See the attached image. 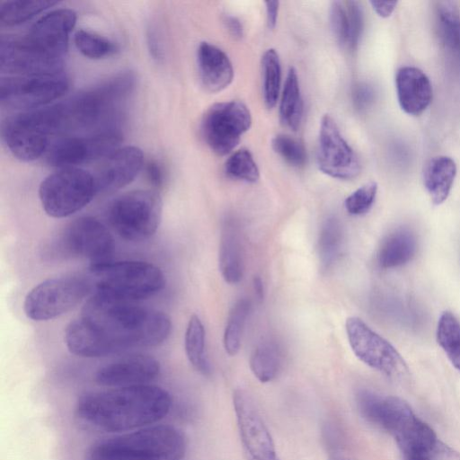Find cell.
I'll return each instance as SVG.
<instances>
[{"mask_svg": "<svg viewBox=\"0 0 460 460\" xmlns=\"http://www.w3.org/2000/svg\"><path fill=\"white\" fill-rule=\"evenodd\" d=\"M171 329V320L163 312L96 293L81 316L66 326L65 342L76 356L100 358L157 346L166 341Z\"/></svg>", "mask_w": 460, "mask_h": 460, "instance_id": "6da1fadb", "label": "cell"}, {"mask_svg": "<svg viewBox=\"0 0 460 460\" xmlns=\"http://www.w3.org/2000/svg\"><path fill=\"white\" fill-rule=\"evenodd\" d=\"M171 405L166 390L142 385L87 393L78 400L75 413L95 429L120 432L159 421Z\"/></svg>", "mask_w": 460, "mask_h": 460, "instance_id": "7a4b0ae2", "label": "cell"}, {"mask_svg": "<svg viewBox=\"0 0 460 460\" xmlns=\"http://www.w3.org/2000/svg\"><path fill=\"white\" fill-rule=\"evenodd\" d=\"M136 83L134 72H119L60 102L64 132L100 128L102 131L116 129L115 123L135 90Z\"/></svg>", "mask_w": 460, "mask_h": 460, "instance_id": "3957f363", "label": "cell"}, {"mask_svg": "<svg viewBox=\"0 0 460 460\" xmlns=\"http://www.w3.org/2000/svg\"><path fill=\"white\" fill-rule=\"evenodd\" d=\"M89 451L108 460H182L186 441L176 428L157 425L102 440Z\"/></svg>", "mask_w": 460, "mask_h": 460, "instance_id": "277c9868", "label": "cell"}, {"mask_svg": "<svg viewBox=\"0 0 460 460\" xmlns=\"http://www.w3.org/2000/svg\"><path fill=\"white\" fill-rule=\"evenodd\" d=\"M91 283L96 293L131 302L154 296L165 284L162 270L140 261H106L90 266Z\"/></svg>", "mask_w": 460, "mask_h": 460, "instance_id": "5b68a950", "label": "cell"}, {"mask_svg": "<svg viewBox=\"0 0 460 460\" xmlns=\"http://www.w3.org/2000/svg\"><path fill=\"white\" fill-rule=\"evenodd\" d=\"M59 132H64L60 102L15 114L2 126L6 147L23 162L40 158L49 149L52 137Z\"/></svg>", "mask_w": 460, "mask_h": 460, "instance_id": "8992f818", "label": "cell"}, {"mask_svg": "<svg viewBox=\"0 0 460 460\" xmlns=\"http://www.w3.org/2000/svg\"><path fill=\"white\" fill-rule=\"evenodd\" d=\"M98 192L95 178L78 168H63L48 175L39 188V198L49 217H66L84 208Z\"/></svg>", "mask_w": 460, "mask_h": 460, "instance_id": "52a82bcc", "label": "cell"}, {"mask_svg": "<svg viewBox=\"0 0 460 460\" xmlns=\"http://www.w3.org/2000/svg\"><path fill=\"white\" fill-rule=\"evenodd\" d=\"M108 217L120 237L131 242L143 241L159 227L162 200L153 190H133L113 200Z\"/></svg>", "mask_w": 460, "mask_h": 460, "instance_id": "ba28073f", "label": "cell"}, {"mask_svg": "<svg viewBox=\"0 0 460 460\" xmlns=\"http://www.w3.org/2000/svg\"><path fill=\"white\" fill-rule=\"evenodd\" d=\"M90 279L62 276L46 279L26 295L23 311L33 321L56 318L76 306L89 293Z\"/></svg>", "mask_w": 460, "mask_h": 460, "instance_id": "9c48e42d", "label": "cell"}, {"mask_svg": "<svg viewBox=\"0 0 460 460\" xmlns=\"http://www.w3.org/2000/svg\"><path fill=\"white\" fill-rule=\"evenodd\" d=\"M69 87L63 72L6 75L0 81V101L3 107L23 111L42 108L60 98Z\"/></svg>", "mask_w": 460, "mask_h": 460, "instance_id": "30bf717a", "label": "cell"}, {"mask_svg": "<svg viewBox=\"0 0 460 460\" xmlns=\"http://www.w3.org/2000/svg\"><path fill=\"white\" fill-rule=\"evenodd\" d=\"M345 328L354 355L364 364L391 378L402 379L408 375L407 365L397 349L360 318L349 317Z\"/></svg>", "mask_w": 460, "mask_h": 460, "instance_id": "8fae6325", "label": "cell"}, {"mask_svg": "<svg viewBox=\"0 0 460 460\" xmlns=\"http://www.w3.org/2000/svg\"><path fill=\"white\" fill-rule=\"evenodd\" d=\"M251 125V112L243 102H223L215 103L206 111L201 133L209 148L223 156L236 147Z\"/></svg>", "mask_w": 460, "mask_h": 460, "instance_id": "7c38bea8", "label": "cell"}, {"mask_svg": "<svg viewBox=\"0 0 460 460\" xmlns=\"http://www.w3.org/2000/svg\"><path fill=\"white\" fill-rule=\"evenodd\" d=\"M57 249L65 255L89 259L93 264L110 261L114 241L99 220L81 217L70 222L63 230Z\"/></svg>", "mask_w": 460, "mask_h": 460, "instance_id": "4fadbf2b", "label": "cell"}, {"mask_svg": "<svg viewBox=\"0 0 460 460\" xmlns=\"http://www.w3.org/2000/svg\"><path fill=\"white\" fill-rule=\"evenodd\" d=\"M122 135L119 129L93 132L79 137H66L51 145L48 163L59 169L77 165L108 156L119 148Z\"/></svg>", "mask_w": 460, "mask_h": 460, "instance_id": "5bb4252c", "label": "cell"}, {"mask_svg": "<svg viewBox=\"0 0 460 460\" xmlns=\"http://www.w3.org/2000/svg\"><path fill=\"white\" fill-rule=\"evenodd\" d=\"M233 404L246 460H279L272 437L249 394L235 390Z\"/></svg>", "mask_w": 460, "mask_h": 460, "instance_id": "9a60e30c", "label": "cell"}, {"mask_svg": "<svg viewBox=\"0 0 460 460\" xmlns=\"http://www.w3.org/2000/svg\"><path fill=\"white\" fill-rule=\"evenodd\" d=\"M75 23L76 13L73 10L55 9L42 15L23 38L38 53L63 66Z\"/></svg>", "mask_w": 460, "mask_h": 460, "instance_id": "2e32d148", "label": "cell"}, {"mask_svg": "<svg viewBox=\"0 0 460 460\" xmlns=\"http://www.w3.org/2000/svg\"><path fill=\"white\" fill-rule=\"evenodd\" d=\"M317 162L324 174L340 180L353 179L360 171L356 154L328 114L320 122Z\"/></svg>", "mask_w": 460, "mask_h": 460, "instance_id": "e0dca14e", "label": "cell"}, {"mask_svg": "<svg viewBox=\"0 0 460 460\" xmlns=\"http://www.w3.org/2000/svg\"><path fill=\"white\" fill-rule=\"evenodd\" d=\"M160 372L159 361L146 354H131L118 358L95 374L96 382L103 386L126 387L148 385Z\"/></svg>", "mask_w": 460, "mask_h": 460, "instance_id": "ac0fdd59", "label": "cell"}, {"mask_svg": "<svg viewBox=\"0 0 460 460\" xmlns=\"http://www.w3.org/2000/svg\"><path fill=\"white\" fill-rule=\"evenodd\" d=\"M0 66L1 72L6 75H30L63 71L62 66L35 51L22 36L2 37Z\"/></svg>", "mask_w": 460, "mask_h": 460, "instance_id": "d6986e66", "label": "cell"}, {"mask_svg": "<svg viewBox=\"0 0 460 460\" xmlns=\"http://www.w3.org/2000/svg\"><path fill=\"white\" fill-rule=\"evenodd\" d=\"M144 164L142 150L135 146L119 147L107 156L94 176L98 192L111 193L131 183Z\"/></svg>", "mask_w": 460, "mask_h": 460, "instance_id": "ffe728a7", "label": "cell"}, {"mask_svg": "<svg viewBox=\"0 0 460 460\" xmlns=\"http://www.w3.org/2000/svg\"><path fill=\"white\" fill-rule=\"evenodd\" d=\"M398 102L410 115L421 114L432 100V85L429 77L414 66L401 67L395 75Z\"/></svg>", "mask_w": 460, "mask_h": 460, "instance_id": "44dd1931", "label": "cell"}, {"mask_svg": "<svg viewBox=\"0 0 460 460\" xmlns=\"http://www.w3.org/2000/svg\"><path fill=\"white\" fill-rule=\"evenodd\" d=\"M197 65L201 84L210 93L226 89L233 81L234 68L228 56L212 43L200 42Z\"/></svg>", "mask_w": 460, "mask_h": 460, "instance_id": "7402d4cb", "label": "cell"}, {"mask_svg": "<svg viewBox=\"0 0 460 460\" xmlns=\"http://www.w3.org/2000/svg\"><path fill=\"white\" fill-rule=\"evenodd\" d=\"M218 262L221 275L229 284L238 283L243 275V255L239 228L226 220L222 226Z\"/></svg>", "mask_w": 460, "mask_h": 460, "instance_id": "603a6c76", "label": "cell"}, {"mask_svg": "<svg viewBox=\"0 0 460 460\" xmlns=\"http://www.w3.org/2000/svg\"><path fill=\"white\" fill-rule=\"evenodd\" d=\"M456 175V164L451 157L438 155L426 164L423 183L434 205H440L447 199Z\"/></svg>", "mask_w": 460, "mask_h": 460, "instance_id": "cb8c5ba5", "label": "cell"}, {"mask_svg": "<svg viewBox=\"0 0 460 460\" xmlns=\"http://www.w3.org/2000/svg\"><path fill=\"white\" fill-rule=\"evenodd\" d=\"M417 251V240L412 232L399 228L389 234L377 252V262L382 269H394L408 263Z\"/></svg>", "mask_w": 460, "mask_h": 460, "instance_id": "d4e9b609", "label": "cell"}, {"mask_svg": "<svg viewBox=\"0 0 460 460\" xmlns=\"http://www.w3.org/2000/svg\"><path fill=\"white\" fill-rule=\"evenodd\" d=\"M438 36L450 58L460 65V9L456 2L441 1L436 7Z\"/></svg>", "mask_w": 460, "mask_h": 460, "instance_id": "484cf974", "label": "cell"}, {"mask_svg": "<svg viewBox=\"0 0 460 460\" xmlns=\"http://www.w3.org/2000/svg\"><path fill=\"white\" fill-rule=\"evenodd\" d=\"M303 111L304 105L298 76L296 69L290 67L281 94L279 104L280 120L285 126L296 131L300 126Z\"/></svg>", "mask_w": 460, "mask_h": 460, "instance_id": "4316f807", "label": "cell"}, {"mask_svg": "<svg viewBox=\"0 0 460 460\" xmlns=\"http://www.w3.org/2000/svg\"><path fill=\"white\" fill-rule=\"evenodd\" d=\"M281 361L279 346L273 341H266L254 348L250 358V367L260 382L268 383L278 375Z\"/></svg>", "mask_w": 460, "mask_h": 460, "instance_id": "83f0119b", "label": "cell"}, {"mask_svg": "<svg viewBox=\"0 0 460 460\" xmlns=\"http://www.w3.org/2000/svg\"><path fill=\"white\" fill-rule=\"evenodd\" d=\"M52 0H15L2 2L0 22L2 26H16L57 4Z\"/></svg>", "mask_w": 460, "mask_h": 460, "instance_id": "f1b7e54d", "label": "cell"}, {"mask_svg": "<svg viewBox=\"0 0 460 460\" xmlns=\"http://www.w3.org/2000/svg\"><path fill=\"white\" fill-rule=\"evenodd\" d=\"M184 348L190 363L202 374L209 372V364L206 356V332L204 325L196 314L189 320L185 337Z\"/></svg>", "mask_w": 460, "mask_h": 460, "instance_id": "f546056e", "label": "cell"}, {"mask_svg": "<svg viewBox=\"0 0 460 460\" xmlns=\"http://www.w3.org/2000/svg\"><path fill=\"white\" fill-rule=\"evenodd\" d=\"M343 229L335 217L327 218L322 225L318 236V254L324 269L332 265L341 254L343 245Z\"/></svg>", "mask_w": 460, "mask_h": 460, "instance_id": "4dcf8cb0", "label": "cell"}, {"mask_svg": "<svg viewBox=\"0 0 460 460\" xmlns=\"http://www.w3.org/2000/svg\"><path fill=\"white\" fill-rule=\"evenodd\" d=\"M436 335L438 345L451 364L460 371V322L451 312L441 314Z\"/></svg>", "mask_w": 460, "mask_h": 460, "instance_id": "1f68e13d", "label": "cell"}, {"mask_svg": "<svg viewBox=\"0 0 460 460\" xmlns=\"http://www.w3.org/2000/svg\"><path fill=\"white\" fill-rule=\"evenodd\" d=\"M263 99L267 108H273L279 99L281 84V66L278 52L267 49L261 57Z\"/></svg>", "mask_w": 460, "mask_h": 460, "instance_id": "d6a6232c", "label": "cell"}, {"mask_svg": "<svg viewBox=\"0 0 460 460\" xmlns=\"http://www.w3.org/2000/svg\"><path fill=\"white\" fill-rule=\"evenodd\" d=\"M250 301L239 299L232 307L226 324L223 343L226 352L234 356L240 349L246 318L250 311Z\"/></svg>", "mask_w": 460, "mask_h": 460, "instance_id": "836d02e7", "label": "cell"}, {"mask_svg": "<svg viewBox=\"0 0 460 460\" xmlns=\"http://www.w3.org/2000/svg\"><path fill=\"white\" fill-rule=\"evenodd\" d=\"M74 41L78 51L90 59H102L118 51L112 40L89 30H78L75 33Z\"/></svg>", "mask_w": 460, "mask_h": 460, "instance_id": "e575fe53", "label": "cell"}, {"mask_svg": "<svg viewBox=\"0 0 460 460\" xmlns=\"http://www.w3.org/2000/svg\"><path fill=\"white\" fill-rule=\"evenodd\" d=\"M226 173L235 180L253 183L260 178V171L252 155L240 149L229 156L225 164Z\"/></svg>", "mask_w": 460, "mask_h": 460, "instance_id": "d590c367", "label": "cell"}, {"mask_svg": "<svg viewBox=\"0 0 460 460\" xmlns=\"http://www.w3.org/2000/svg\"><path fill=\"white\" fill-rule=\"evenodd\" d=\"M273 150L288 164L301 167L306 163V151L304 145L297 139L279 134L271 140Z\"/></svg>", "mask_w": 460, "mask_h": 460, "instance_id": "8d00e7d4", "label": "cell"}, {"mask_svg": "<svg viewBox=\"0 0 460 460\" xmlns=\"http://www.w3.org/2000/svg\"><path fill=\"white\" fill-rule=\"evenodd\" d=\"M377 192V184L368 181L358 188L349 195L344 206L346 211L353 216H360L367 213L373 206Z\"/></svg>", "mask_w": 460, "mask_h": 460, "instance_id": "74e56055", "label": "cell"}, {"mask_svg": "<svg viewBox=\"0 0 460 460\" xmlns=\"http://www.w3.org/2000/svg\"><path fill=\"white\" fill-rule=\"evenodd\" d=\"M330 22L337 42L342 47H347L349 40V20L344 1H334L331 4Z\"/></svg>", "mask_w": 460, "mask_h": 460, "instance_id": "f35d334b", "label": "cell"}, {"mask_svg": "<svg viewBox=\"0 0 460 460\" xmlns=\"http://www.w3.org/2000/svg\"><path fill=\"white\" fill-rule=\"evenodd\" d=\"M349 20V40L347 48H357L364 27V16L360 4L356 1H344Z\"/></svg>", "mask_w": 460, "mask_h": 460, "instance_id": "ab89813d", "label": "cell"}, {"mask_svg": "<svg viewBox=\"0 0 460 460\" xmlns=\"http://www.w3.org/2000/svg\"><path fill=\"white\" fill-rule=\"evenodd\" d=\"M424 454L427 460H460L459 452L438 439Z\"/></svg>", "mask_w": 460, "mask_h": 460, "instance_id": "60d3db41", "label": "cell"}, {"mask_svg": "<svg viewBox=\"0 0 460 460\" xmlns=\"http://www.w3.org/2000/svg\"><path fill=\"white\" fill-rule=\"evenodd\" d=\"M375 99L373 88L365 83H359L355 85L352 91V102L355 108L359 111L367 109Z\"/></svg>", "mask_w": 460, "mask_h": 460, "instance_id": "b9f144b4", "label": "cell"}, {"mask_svg": "<svg viewBox=\"0 0 460 460\" xmlns=\"http://www.w3.org/2000/svg\"><path fill=\"white\" fill-rule=\"evenodd\" d=\"M146 177L149 182L156 187L160 188L164 182V171L161 164L156 161H150L146 166Z\"/></svg>", "mask_w": 460, "mask_h": 460, "instance_id": "7bdbcfd3", "label": "cell"}, {"mask_svg": "<svg viewBox=\"0 0 460 460\" xmlns=\"http://www.w3.org/2000/svg\"><path fill=\"white\" fill-rule=\"evenodd\" d=\"M147 46L152 58L157 61L163 58V49L156 30L151 26L147 31Z\"/></svg>", "mask_w": 460, "mask_h": 460, "instance_id": "ee69618b", "label": "cell"}, {"mask_svg": "<svg viewBox=\"0 0 460 460\" xmlns=\"http://www.w3.org/2000/svg\"><path fill=\"white\" fill-rule=\"evenodd\" d=\"M373 10L383 18L389 17L396 8L397 1H371Z\"/></svg>", "mask_w": 460, "mask_h": 460, "instance_id": "f6af8a7d", "label": "cell"}, {"mask_svg": "<svg viewBox=\"0 0 460 460\" xmlns=\"http://www.w3.org/2000/svg\"><path fill=\"white\" fill-rule=\"evenodd\" d=\"M224 22L229 33L235 39L242 38L243 34V25L240 21L232 15H226Z\"/></svg>", "mask_w": 460, "mask_h": 460, "instance_id": "bcb514c9", "label": "cell"}, {"mask_svg": "<svg viewBox=\"0 0 460 460\" xmlns=\"http://www.w3.org/2000/svg\"><path fill=\"white\" fill-rule=\"evenodd\" d=\"M264 4L266 7V18L268 27L270 29H274L277 24L279 2L266 1Z\"/></svg>", "mask_w": 460, "mask_h": 460, "instance_id": "7dc6e473", "label": "cell"}, {"mask_svg": "<svg viewBox=\"0 0 460 460\" xmlns=\"http://www.w3.org/2000/svg\"><path fill=\"white\" fill-rule=\"evenodd\" d=\"M402 460H427L424 451L420 452H403Z\"/></svg>", "mask_w": 460, "mask_h": 460, "instance_id": "c3c4849f", "label": "cell"}, {"mask_svg": "<svg viewBox=\"0 0 460 460\" xmlns=\"http://www.w3.org/2000/svg\"><path fill=\"white\" fill-rule=\"evenodd\" d=\"M253 287L256 293V296L259 299H262L263 297V285L261 278L254 277L253 279Z\"/></svg>", "mask_w": 460, "mask_h": 460, "instance_id": "681fc988", "label": "cell"}, {"mask_svg": "<svg viewBox=\"0 0 460 460\" xmlns=\"http://www.w3.org/2000/svg\"><path fill=\"white\" fill-rule=\"evenodd\" d=\"M86 460H108V459H105L103 457H101L92 452H88L87 454V457H86Z\"/></svg>", "mask_w": 460, "mask_h": 460, "instance_id": "f907efd6", "label": "cell"}, {"mask_svg": "<svg viewBox=\"0 0 460 460\" xmlns=\"http://www.w3.org/2000/svg\"><path fill=\"white\" fill-rule=\"evenodd\" d=\"M331 460H349V459L335 456V457H332Z\"/></svg>", "mask_w": 460, "mask_h": 460, "instance_id": "816d5d0a", "label": "cell"}]
</instances>
